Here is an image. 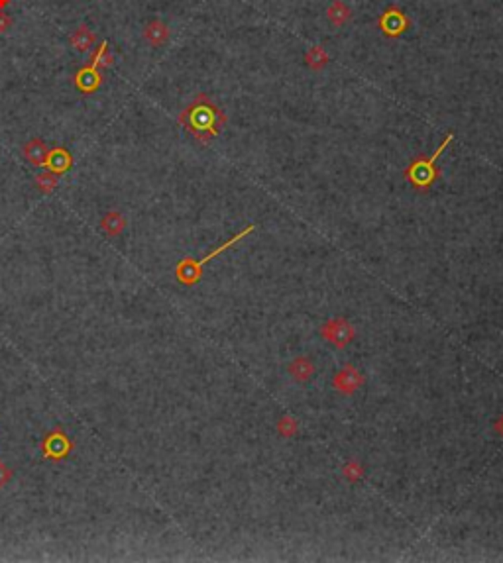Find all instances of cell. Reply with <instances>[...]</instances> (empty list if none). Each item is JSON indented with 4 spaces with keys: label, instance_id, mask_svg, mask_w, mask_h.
Returning a JSON list of instances; mask_svg holds the SVG:
<instances>
[{
    "label": "cell",
    "instance_id": "cell-1",
    "mask_svg": "<svg viewBox=\"0 0 503 563\" xmlns=\"http://www.w3.org/2000/svg\"><path fill=\"white\" fill-rule=\"evenodd\" d=\"M179 126L187 130L199 144L207 146L226 126V114L214 104L209 94L199 92L191 104H187L179 114Z\"/></svg>",
    "mask_w": 503,
    "mask_h": 563
},
{
    "label": "cell",
    "instance_id": "cell-2",
    "mask_svg": "<svg viewBox=\"0 0 503 563\" xmlns=\"http://www.w3.org/2000/svg\"><path fill=\"white\" fill-rule=\"evenodd\" d=\"M454 140V134L452 132H449L447 136H444V140H442V144H440L439 147H437V151L432 155H419L417 159H413L411 163H409V167L403 171V177L409 181V185H411L415 191L419 192H427L437 182V179L440 177V169L439 165H437V161H439V157L442 154H444V149L450 146V142Z\"/></svg>",
    "mask_w": 503,
    "mask_h": 563
},
{
    "label": "cell",
    "instance_id": "cell-3",
    "mask_svg": "<svg viewBox=\"0 0 503 563\" xmlns=\"http://www.w3.org/2000/svg\"><path fill=\"white\" fill-rule=\"evenodd\" d=\"M254 232V226H246L242 232H238L236 236H232L229 240V242H224L222 245H219L217 249H212L211 254H207L202 259H193V257H185V259H181L179 264H177V267H175V277H177V281L181 283V285H187V287H193V285H197V283L201 281L202 277V267L209 264V261H212L214 257H219L222 252H226V249H230L234 244H238L240 240H244V237L248 236V234H252Z\"/></svg>",
    "mask_w": 503,
    "mask_h": 563
},
{
    "label": "cell",
    "instance_id": "cell-4",
    "mask_svg": "<svg viewBox=\"0 0 503 563\" xmlns=\"http://www.w3.org/2000/svg\"><path fill=\"white\" fill-rule=\"evenodd\" d=\"M75 450V442L63 428H54L42 440V455L51 464H61Z\"/></svg>",
    "mask_w": 503,
    "mask_h": 563
},
{
    "label": "cell",
    "instance_id": "cell-5",
    "mask_svg": "<svg viewBox=\"0 0 503 563\" xmlns=\"http://www.w3.org/2000/svg\"><path fill=\"white\" fill-rule=\"evenodd\" d=\"M377 27L385 37L389 39H397L401 37L405 32H409L411 27V18L397 6H389L382 12V16L377 18Z\"/></svg>",
    "mask_w": 503,
    "mask_h": 563
},
{
    "label": "cell",
    "instance_id": "cell-6",
    "mask_svg": "<svg viewBox=\"0 0 503 563\" xmlns=\"http://www.w3.org/2000/svg\"><path fill=\"white\" fill-rule=\"evenodd\" d=\"M320 336L329 340L330 344L337 345V347H346L356 336V330L348 320L332 318L320 326Z\"/></svg>",
    "mask_w": 503,
    "mask_h": 563
},
{
    "label": "cell",
    "instance_id": "cell-7",
    "mask_svg": "<svg viewBox=\"0 0 503 563\" xmlns=\"http://www.w3.org/2000/svg\"><path fill=\"white\" fill-rule=\"evenodd\" d=\"M73 82L75 89L83 94H92L101 89L104 85V75H102L101 69L92 67V65H83L77 69V73L73 75Z\"/></svg>",
    "mask_w": 503,
    "mask_h": 563
},
{
    "label": "cell",
    "instance_id": "cell-8",
    "mask_svg": "<svg viewBox=\"0 0 503 563\" xmlns=\"http://www.w3.org/2000/svg\"><path fill=\"white\" fill-rule=\"evenodd\" d=\"M332 385H334L337 391L344 392V395H352V392H356L358 389L364 385V377H362V373L358 371L354 365H344V367L334 375Z\"/></svg>",
    "mask_w": 503,
    "mask_h": 563
},
{
    "label": "cell",
    "instance_id": "cell-9",
    "mask_svg": "<svg viewBox=\"0 0 503 563\" xmlns=\"http://www.w3.org/2000/svg\"><path fill=\"white\" fill-rule=\"evenodd\" d=\"M75 159H73V154L67 149L65 146H55L49 149V154H47V161H46V171H51L55 173V175H65L67 171H71V167H73Z\"/></svg>",
    "mask_w": 503,
    "mask_h": 563
},
{
    "label": "cell",
    "instance_id": "cell-10",
    "mask_svg": "<svg viewBox=\"0 0 503 563\" xmlns=\"http://www.w3.org/2000/svg\"><path fill=\"white\" fill-rule=\"evenodd\" d=\"M142 36H144V39H146L150 46L162 47L169 42L171 32H169V26L165 24L164 20L154 18L147 22L146 27H144V32H142Z\"/></svg>",
    "mask_w": 503,
    "mask_h": 563
},
{
    "label": "cell",
    "instance_id": "cell-11",
    "mask_svg": "<svg viewBox=\"0 0 503 563\" xmlns=\"http://www.w3.org/2000/svg\"><path fill=\"white\" fill-rule=\"evenodd\" d=\"M47 154H49V147L42 140V137H32L30 142H26V146L22 149V155L28 163H32L34 167H46Z\"/></svg>",
    "mask_w": 503,
    "mask_h": 563
},
{
    "label": "cell",
    "instance_id": "cell-12",
    "mask_svg": "<svg viewBox=\"0 0 503 563\" xmlns=\"http://www.w3.org/2000/svg\"><path fill=\"white\" fill-rule=\"evenodd\" d=\"M69 44H71V47H73L75 51L87 54V51H91L92 46L97 44V34H95L87 24H79V26L75 27L73 34L69 36Z\"/></svg>",
    "mask_w": 503,
    "mask_h": 563
},
{
    "label": "cell",
    "instance_id": "cell-13",
    "mask_svg": "<svg viewBox=\"0 0 503 563\" xmlns=\"http://www.w3.org/2000/svg\"><path fill=\"white\" fill-rule=\"evenodd\" d=\"M101 228L109 237H119L126 230V218L122 216V212H119V210H110L102 216Z\"/></svg>",
    "mask_w": 503,
    "mask_h": 563
},
{
    "label": "cell",
    "instance_id": "cell-14",
    "mask_svg": "<svg viewBox=\"0 0 503 563\" xmlns=\"http://www.w3.org/2000/svg\"><path fill=\"white\" fill-rule=\"evenodd\" d=\"M327 18L334 27H342L348 20L352 18V8L348 6L344 0H332L327 8Z\"/></svg>",
    "mask_w": 503,
    "mask_h": 563
},
{
    "label": "cell",
    "instance_id": "cell-15",
    "mask_svg": "<svg viewBox=\"0 0 503 563\" xmlns=\"http://www.w3.org/2000/svg\"><path fill=\"white\" fill-rule=\"evenodd\" d=\"M114 63V55L110 51V47L107 42H101L99 46L95 47L91 51V59H89V65L97 67V69H109L110 65Z\"/></svg>",
    "mask_w": 503,
    "mask_h": 563
},
{
    "label": "cell",
    "instance_id": "cell-16",
    "mask_svg": "<svg viewBox=\"0 0 503 563\" xmlns=\"http://www.w3.org/2000/svg\"><path fill=\"white\" fill-rule=\"evenodd\" d=\"M330 63V57L327 54V49L320 46H313L307 54H305V65L313 69V71H320Z\"/></svg>",
    "mask_w": 503,
    "mask_h": 563
},
{
    "label": "cell",
    "instance_id": "cell-17",
    "mask_svg": "<svg viewBox=\"0 0 503 563\" xmlns=\"http://www.w3.org/2000/svg\"><path fill=\"white\" fill-rule=\"evenodd\" d=\"M289 373H291L295 381H309L313 377V373H315V365L307 357H297L289 365Z\"/></svg>",
    "mask_w": 503,
    "mask_h": 563
},
{
    "label": "cell",
    "instance_id": "cell-18",
    "mask_svg": "<svg viewBox=\"0 0 503 563\" xmlns=\"http://www.w3.org/2000/svg\"><path fill=\"white\" fill-rule=\"evenodd\" d=\"M34 182H36V189L42 194H51L57 189V185H59V175H55L51 171L40 173V175H36Z\"/></svg>",
    "mask_w": 503,
    "mask_h": 563
},
{
    "label": "cell",
    "instance_id": "cell-19",
    "mask_svg": "<svg viewBox=\"0 0 503 563\" xmlns=\"http://www.w3.org/2000/svg\"><path fill=\"white\" fill-rule=\"evenodd\" d=\"M297 420L293 416H284L279 418V422H277V432L281 434L284 438H291L297 434Z\"/></svg>",
    "mask_w": 503,
    "mask_h": 563
},
{
    "label": "cell",
    "instance_id": "cell-20",
    "mask_svg": "<svg viewBox=\"0 0 503 563\" xmlns=\"http://www.w3.org/2000/svg\"><path fill=\"white\" fill-rule=\"evenodd\" d=\"M342 473H344V477H346L348 481L354 483L362 477V465L358 464V462H348V464L344 465Z\"/></svg>",
    "mask_w": 503,
    "mask_h": 563
},
{
    "label": "cell",
    "instance_id": "cell-21",
    "mask_svg": "<svg viewBox=\"0 0 503 563\" xmlns=\"http://www.w3.org/2000/svg\"><path fill=\"white\" fill-rule=\"evenodd\" d=\"M12 481V469L4 462H0V489L6 487Z\"/></svg>",
    "mask_w": 503,
    "mask_h": 563
},
{
    "label": "cell",
    "instance_id": "cell-22",
    "mask_svg": "<svg viewBox=\"0 0 503 563\" xmlns=\"http://www.w3.org/2000/svg\"><path fill=\"white\" fill-rule=\"evenodd\" d=\"M12 24H14L12 16H10V14H6L4 10H0V34H6L10 27H12Z\"/></svg>",
    "mask_w": 503,
    "mask_h": 563
},
{
    "label": "cell",
    "instance_id": "cell-23",
    "mask_svg": "<svg viewBox=\"0 0 503 563\" xmlns=\"http://www.w3.org/2000/svg\"><path fill=\"white\" fill-rule=\"evenodd\" d=\"M494 428H495V432H497V434H499V436L503 438V416L499 418V420H497V422H495V424H494Z\"/></svg>",
    "mask_w": 503,
    "mask_h": 563
},
{
    "label": "cell",
    "instance_id": "cell-24",
    "mask_svg": "<svg viewBox=\"0 0 503 563\" xmlns=\"http://www.w3.org/2000/svg\"><path fill=\"white\" fill-rule=\"evenodd\" d=\"M10 4H12V0H0V10H4Z\"/></svg>",
    "mask_w": 503,
    "mask_h": 563
}]
</instances>
